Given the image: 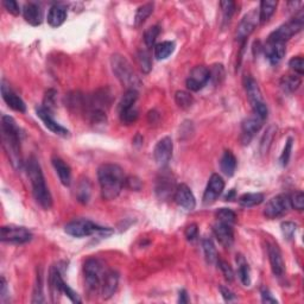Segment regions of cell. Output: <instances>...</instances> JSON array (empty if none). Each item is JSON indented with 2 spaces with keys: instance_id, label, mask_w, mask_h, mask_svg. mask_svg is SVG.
I'll list each match as a JSON object with an SVG mask.
<instances>
[{
  "instance_id": "6da1fadb",
  "label": "cell",
  "mask_w": 304,
  "mask_h": 304,
  "mask_svg": "<svg viewBox=\"0 0 304 304\" xmlns=\"http://www.w3.org/2000/svg\"><path fill=\"white\" fill-rule=\"evenodd\" d=\"M97 178L101 188V196L104 200H116L126 183V177L119 165L106 163L97 170Z\"/></svg>"
},
{
  "instance_id": "7a4b0ae2",
  "label": "cell",
  "mask_w": 304,
  "mask_h": 304,
  "mask_svg": "<svg viewBox=\"0 0 304 304\" xmlns=\"http://www.w3.org/2000/svg\"><path fill=\"white\" fill-rule=\"evenodd\" d=\"M2 138L3 146L11 164L16 169H20L23 165L22 155H20V130L15 119L10 116L2 118Z\"/></svg>"
},
{
  "instance_id": "3957f363",
  "label": "cell",
  "mask_w": 304,
  "mask_h": 304,
  "mask_svg": "<svg viewBox=\"0 0 304 304\" xmlns=\"http://www.w3.org/2000/svg\"><path fill=\"white\" fill-rule=\"evenodd\" d=\"M28 175L30 182H31L32 194L36 202L43 209L49 211L53 207V197L48 187H46L42 168H40L36 157H30L28 162Z\"/></svg>"
},
{
  "instance_id": "277c9868",
  "label": "cell",
  "mask_w": 304,
  "mask_h": 304,
  "mask_svg": "<svg viewBox=\"0 0 304 304\" xmlns=\"http://www.w3.org/2000/svg\"><path fill=\"white\" fill-rule=\"evenodd\" d=\"M111 64H112V70L114 75L117 76V79L119 80L125 87H127L128 89L137 90L141 82L139 77L137 76V74L134 73L130 62H128L124 56L119 55V54H116V55H113L112 59H111Z\"/></svg>"
},
{
  "instance_id": "5b68a950",
  "label": "cell",
  "mask_w": 304,
  "mask_h": 304,
  "mask_svg": "<svg viewBox=\"0 0 304 304\" xmlns=\"http://www.w3.org/2000/svg\"><path fill=\"white\" fill-rule=\"evenodd\" d=\"M67 234L75 236V238H83V236H89L93 234H101V235H111L113 231L111 228L101 227L94 224V222L86 220V219H79V220H74L69 222L66 226Z\"/></svg>"
},
{
  "instance_id": "8992f818",
  "label": "cell",
  "mask_w": 304,
  "mask_h": 304,
  "mask_svg": "<svg viewBox=\"0 0 304 304\" xmlns=\"http://www.w3.org/2000/svg\"><path fill=\"white\" fill-rule=\"evenodd\" d=\"M245 88L246 93H247L249 104H251L252 106L253 113H255L257 117H259L260 119L265 120L266 118H268L269 111L264 99H263L262 92H260V88L258 83H257V81L253 79V77L247 76L245 80Z\"/></svg>"
},
{
  "instance_id": "52a82bcc",
  "label": "cell",
  "mask_w": 304,
  "mask_h": 304,
  "mask_svg": "<svg viewBox=\"0 0 304 304\" xmlns=\"http://www.w3.org/2000/svg\"><path fill=\"white\" fill-rule=\"evenodd\" d=\"M84 279H86V285L90 291H96L101 290L103 280L105 278V273L103 265L97 259H88L84 263L83 266Z\"/></svg>"
},
{
  "instance_id": "ba28073f",
  "label": "cell",
  "mask_w": 304,
  "mask_h": 304,
  "mask_svg": "<svg viewBox=\"0 0 304 304\" xmlns=\"http://www.w3.org/2000/svg\"><path fill=\"white\" fill-rule=\"evenodd\" d=\"M303 28V17H296L290 22L285 23L282 26H279L278 29L275 30L271 35L269 36L270 42H280L285 43L286 40H289L293 35L298 33Z\"/></svg>"
},
{
  "instance_id": "9c48e42d",
  "label": "cell",
  "mask_w": 304,
  "mask_h": 304,
  "mask_svg": "<svg viewBox=\"0 0 304 304\" xmlns=\"http://www.w3.org/2000/svg\"><path fill=\"white\" fill-rule=\"evenodd\" d=\"M0 239L3 242L10 244H25L32 239V234L29 229L19 226H3L0 231Z\"/></svg>"
},
{
  "instance_id": "30bf717a",
  "label": "cell",
  "mask_w": 304,
  "mask_h": 304,
  "mask_svg": "<svg viewBox=\"0 0 304 304\" xmlns=\"http://www.w3.org/2000/svg\"><path fill=\"white\" fill-rule=\"evenodd\" d=\"M290 206V197L288 195H278V196L272 197L264 209V215L268 219H277L280 218L288 213Z\"/></svg>"
},
{
  "instance_id": "8fae6325",
  "label": "cell",
  "mask_w": 304,
  "mask_h": 304,
  "mask_svg": "<svg viewBox=\"0 0 304 304\" xmlns=\"http://www.w3.org/2000/svg\"><path fill=\"white\" fill-rule=\"evenodd\" d=\"M225 189V181L222 180V177L218 174H213L206 188L204 194V204L206 206H209L218 200V197L220 196Z\"/></svg>"
},
{
  "instance_id": "7c38bea8",
  "label": "cell",
  "mask_w": 304,
  "mask_h": 304,
  "mask_svg": "<svg viewBox=\"0 0 304 304\" xmlns=\"http://www.w3.org/2000/svg\"><path fill=\"white\" fill-rule=\"evenodd\" d=\"M172 150H174V144L170 137H164L158 141L154 150V157L156 163L160 167H167L172 157Z\"/></svg>"
},
{
  "instance_id": "4fadbf2b",
  "label": "cell",
  "mask_w": 304,
  "mask_h": 304,
  "mask_svg": "<svg viewBox=\"0 0 304 304\" xmlns=\"http://www.w3.org/2000/svg\"><path fill=\"white\" fill-rule=\"evenodd\" d=\"M209 79H211V75H209V69L207 67H195L190 72V74H189V77L187 79L188 89L192 90V92H197V90L204 88Z\"/></svg>"
},
{
  "instance_id": "5bb4252c",
  "label": "cell",
  "mask_w": 304,
  "mask_h": 304,
  "mask_svg": "<svg viewBox=\"0 0 304 304\" xmlns=\"http://www.w3.org/2000/svg\"><path fill=\"white\" fill-rule=\"evenodd\" d=\"M175 180L170 172L162 171L156 182V194L161 200H168L172 194H175Z\"/></svg>"
},
{
  "instance_id": "9a60e30c",
  "label": "cell",
  "mask_w": 304,
  "mask_h": 304,
  "mask_svg": "<svg viewBox=\"0 0 304 304\" xmlns=\"http://www.w3.org/2000/svg\"><path fill=\"white\" fill-rule=\"evenodd\" d=\"M174 198L176 201V204L180 207L184 208L185 211H192V209H195V207H196V200H195L194 194H192L190 188L184 183L177 185L174 194Z\"/></svg>"
},
{
  "instance_id": "2e32d148",
  "label": "cell",
  "mask_w": 304,
  "mask_h": 304,
  "mask_svg": "<svg viewBox=\"0 0 304 304\" xmlns=\"http://www.w3.org/2000/svg\"><path fill=\"white\" fill-rule=\"evenodd\" d=\"M213 233L218 241L224 246L225 248H231L234 242V233H233L232 225L225 224V222L218 221L213 225Z\"/></svg>"
},
{
  "instance_id": "e0dca14e",
  "label": "cell",
  "mask_w": 304,
  "mask_h": 304,
  "mask_svg": "<svg viewBox=\"0 0 304 304\" xmlns=\"http://www.w3.org/2000/svg\"><path fill=\"white\" fill-rule=\"evenodd\" d=\"M2 95L3 99L6 104H8L9 107H11L12 110L17 111V112H25L26 111V106L20 97L17 95V94L13 92L11 89V87L6 83L5 80L2 81Z\"/></svg>"
},
{
  "instance_id": "ac0fdd59",
  "label": "cell",
  "mask_w": 304,
  "mask_h": 304,
  "mask_svg": "<svg viewBox=\"0 0 304 304\" xmlns=\"http://www.w3.org/2000/svg\"><path fill=\"white\" fill-rule=\"evenodd\" d=\"M258 17H257L256 11H251L247 13L242 20L240 24L238 26V31H236V39L238 40H246L248 38V36L255 31L257 23H258Z\"/></svg>"
},
{
  "instance_id": "d6986e66",
  "label": "cell",
  "mask_w": 304,
  "mask_h": 304,
  "mask_svg": "<svg viewBox=\"0 0 304 304\" xmlns=\"http://www.w3.org/2000/svg\"><path fill=\"white\" fill-rule=\"evenodd\" d=\"M37 116L39 117V119L43 121V124L45 125V127L49 128L52 132L59 134V136H63V137L68 136V133H69L68 130L64 128L63 126H61L57 121L54 120L52 114H50V111L46 110L45 107L37 108Z\"/></svg>"
},
{
  "instance_id": "ffe728a7",
  "label": "cell",
  "mask_w": 304,
  "mask_h": 304,
  "mask_svg": "<svg viewBox=\"0 0 304 304\" xmlns=\"http://www.w3.org/2000/svg\"><path fill=\"white\" fill-rule=\"evenodd\" d=\"M264 120L260 119L259 117H257L256 114H253L252 117H249L242 123V140L245 144H248V141L251 140V138L258 132L262 128Z\"/></svg>"
},
{
  "instance_id": "44dd1931",
  "label": "cell",
  "mask_w": 304,
  "mask_h": 304,
  "mask_svg": "<svg viewBox=\"0 0 304 304\" xmlns=\"http://www.w3.org/2000/svg\"><path fill=\"white\" fill-rule=\"evenodd\" d=\"M268 253L273 275L278 277L283 276V273H284V262H283L282 252H280L278 246L270 244L268 247Z\"/></svg>"
},
{
  "instance_id": "7402d4cb",
  "label": "cell",
  "mask_w": 304,
  "mask_h": 304,
  "mask_svg": "<svg viewBox=\"0 0 304 304\" xmlns=\"http://www.w3.org/2000/svg\"><path fill=\"white\" fill-rule=\"evenodd\" d=\"M264 53L266 59L272 64L279 63L285 55V43L270 42V40H268L264 48Z\"/></svg>"
},
{
  "instance_id": "603a6c76",
  "label": "cell",
  "mask_w": 304,
  "mask_h": 304,
  "mask_svg": "<svg viewBox=\"0 0 304 304\" xmlns=\"http://www.w3.org/2000/svg\"><path fill=\"white\" fill-rule=\"evenodd\" d=\"M118 284H119V276H118V273L114 271L107 272L103 280V285H101V295H103V298H111V297L116 293Z\"/></svg>"
},
{
  "instance_id": "cb8c5ba5",
  "label": "cell",
  "mask_w": 304,
  "mask_h": 304,
  "mask_svg": "<svg viewBox=\"0 0 304 304\" xmlns=\"http://www.w3.org/2000/svg\"><path fill=\"white\" fill-rule=\"evenodd\" d=\"M23 15H24V18L29 24H31L32 26H38L42 24L43 20V12L42 9L39 8L38 5L35 4V3H29L24 6V10H23Z\"/></svg>"
},
{
  "instance_id": "d4e9b609",
  "label": "cell",
  "mask_w": 304,
  "mask_h": 304,
  "mask_svg": "<svg viewBox=\"0 0 304 304\" xmlns=\"http://www.w3.org/2000/svg\"><path fill=\"white\" fill-rule=\"evenodd\" d=\"M53 165L55 168L57 175H59L61 183L64 187H69L70 183H72V170H70L69 165L59 157L53 158Z\"/></svg>"
},
{
  "instance_id": "484cf974",
  "label": "cell",
  "mask_w": 304,
  "mask_h": 304,
  "mask_svg": "<svg viewBox=\"0 0 304 304\" xmlns=\"http://www.w3.org/2000/svg\"><path fill=\"white\" fill-rule=\"evenodd\" d=\"M67 18V9L62 5H54L49 10L48 23L53 28H59L64 23Z\"/></svg>"
},
{
  "instance_id": "4316f807",
  "label": "cell",
  "mask_w": 304,
  "mask_h": 304,
  "mask_svg": "<svg viewBox=\"0 0 304 304\" xmlns=\"http://www.w3.org/2000/svg\"><path fill=\"white\" fill-rule=\"evenodd\" d=\"M220 168L221 171L224 172L226 176L231 177L234 175V171L236 169V158L234 155H233L232 151L227 150L224 152L220 161Z\"/></svg>"
},
{
  "instance_id": "83f0119b",
  "label": "cell",
  "mask_w": 304,
  "mask_h": 304,
  "mask_svg": "<svg viewBox=\"0 0 304 304\" xmlns=\"http://www.w3.org/2000/svg\"><path fill=\"white\" fill-rule=\"evenodd\" d=\"M277 8V2L273 0H263L260 3V9H259V23L260 24H265L266 22H269V19L271 18L273 13L276 11Z\"/></svg>"
},
{
  "instance_id": "f1b7e54d",
  "label": "cell",
  "mask_w": 304,
  "mask_h": 304,
  "mask_svg": "<svg viewBox=\"0 0 304 304\" xmlns=\"http://www.w3.org/2000/svg\"><path fill=\"white\" fill-rule=\"evenodd\" d=\"M263 201H264V195L263 194H260V192H248V194H244L242 196H240V198H239V205L241 207L251 208L260 205Z\"/></svg>"
},
{
  "instance_id": "f546056e",
  "label": "cell",
  "mask_w": 304,
  "mask_h": 304,
  "mask_svg": "<svg viewBox=\"0 0 304 304\" xmlns=\"http://www.w3.org/2000/svg\"><path fill=\"white\" fill-rule=\"evenodd\" d=\"M152 12H154V4H152V3H147V4L140 6V8L137 10L136 16H134V26H136V28H140V26L146 22L148 17L152 15Z\"/></svg>"
},
{
  "instance_id": "4dcf8cb0",
  "label": "cell",
  "mask_w": 304,
  "mask_h": 304,
  "mask_svg": "<svg viewBox=\"0 0 304 304\" xmlns=\"http://www.w3.org/2000/svg\"><path fill=\"white\" fill-rule=\"evenodd\" d=\"M300 77L299 76H295V75H285L282 77L280 80V87L284 92L288 93H293L295 90L298 89V87L300 86Z\"/></svg>"
},
{
  "instance_id": "1f68e13d",
  "label": "cell",
  "mask_w": 304,
  "mask_h": 304,
  "mask_svg": "<svg viewBox=\"0 0 304 304\" xmlns=\"http://www.w3.org/2000/svg\"><path fill=\"white\" fill-rule=\"evenodd\" d=\"M175 43L174 42H162L155 46V57L157 60H165L174 53Z\"/></svg>"
},
{
  "instance_id": "d6a6232c",
  "label": "cell",
  "mask_w": 304,
  "mask_h": 304,
  "mask_svg": "<svg viewBox=\"0 0 304 304\" xmlns=\"http://www.w3.org/2000/svg\"><path fill=\"white\" fill-rule=\"evenodd\" d=\"M138 100V92L136 89H127L125 92L123 99H121L119 104V113L123 111L130 110V108L134 107V104Z\"/></svg>"
},
{
  "instance_id": "836d02e7",
  "label": "cell",
  "mask_w": 304,
  "mask_h": 304,
  "mask_svg": "<svg viewBox=\"0 0 304 304\" xmlns=\"http://www.w3.org/2000/svg\"><path fill=\"white\" fill-rule=\"evenodd\" d=\"M236 262H238V265H239V269H238L239 278H240L242 284L248 286L251 284V272H249L248 264L245 262L244 257L241 256H239V260L236 259Z\"/></svg>"
},
{
  "instance_id": "e575fe53",
  "label": "cell",
  "mask_w": 304,
  "mask_h": 304,
  "mask_svg": "<svg viewBox=\"0 0 304 304\" xmlns=\"http://www.w3.org/2000/svg\"><path fill=\"white\" fill-rule=\"evenodd\" d=\"M202 247H204L205 257L209 264H214V263L218 262V252H216L214 242H213L211 239H204V241H202Z\"/></svg>"
},
{
  "instance_id": "d590c367",
  "label": "cell",
  "mask_w": 304,
  "mask_h": 304,
  "mask_svg": "<svg viewBox=\"0 0 304 304\" xmlns=\"http://www.w3.org/2000/svg\"><path fill=\"white\" fill-rule=\"evenodd\" d=\"M175 101H176V104L181 108L188 110V108L191 107L192 103H194V99H192V96L188 92L178 90V92H176V94H175Z\"/></svg>"
},
{
  "instance_id": "8d00e7d4",
  "label": "cell",
  "mask_w": 304,
  "mask_h": 304,
  "mask_svg": "<svg viewBox=\"0 0 304 304\" xmlns=\"http://www.w3.org/2000/svg\"><path fill=\"white\" fill-rule=\"evenodd\" d=\"M220 6L222 10V16H224V23L228 24L235 12V3L231 2V0H225V2L220 3Z\"/></svg>"
},
{
  "instance_id": "74e56055",
  "label": "cell",
  "mask_w": 304,
  "mask_h": 304,
  "mask_svg": "<svg viewBox=\"0 0 304 304\" xmlns=\"http://www.w3.org/2000/svg\"><path fill=\"white\" fill-rule=\"evenodd\" d=\"M137 62H138V66H139L141 72L145 73V74H148L151 72L152 63H151L150 55H148L147 52H139V53H138Z\"/></svg>"
},
{
  "instance_id": "f35d334b",
  "label": "cell",
  "mask_w": 304,
  "mask_h": 304,
  "mask_svg": "<svg viewBox=\"0 0 304 304\" xmlns=\"http://www.w3.org/2000/svg\"><path fill=\"white\" fill-rule=\"evenodd\" d=\"M216 218H218V221L225 222V224L228 225H233L236 220V215L235 213L232 211V209L228 208H221L216 212Z\"/></svg>"
},
{
  "instance_id": "ab89813d",
  "label": "cell",
  "mask_w": 304,
  "mask_h": 304,
  "mask_svg": "<svg viewBox=\"0 0 304 304\" xmlns=\"http://www.w3.org/2000/svg\"><path fill=\"white\" fill-rule=\"evenodd\" d=\"M90 196V184L88 180H83L77 188V198L82 204H87Z\"/></svg>"
},
{
  "instance_id": "60d3db41",
  "label": "cell",
  "mask_w": 304,
  "mask_h": 304,
  "mask_svg": "<svg viewBox=\"0 0 304 304\" xmlns=\"http://www.w3.org/2000/svg\"><path fill=\"white\" fill-rule=\"evenodd\" d=\"M161 29L158 25L151 26V28H148L146 31L144 33V42L145 44H146L147 48H151L152 45L155 44V42H156L158 35H160Z\"/></svg>"
},
{
  "instance_id": "b9f144b4",
  "label": "cell",
  "mask_w": 304,
  "mask_h": 304,
  "mask_svg": "<svg viewBox=\"0 0 304 304\" xmlns=\"http://www.w3.org/2000/svg\"><path fill=\"white\" fill-rule=\"evenodd\" d=\"M119 114H120L121 123L125 125H131L136 123L138 119V111L134 107L130 108V110L123 111V112H120Z\"/></svg>"
},
{
  "instance_id": "7bdbcfd3",
  "label": "cell",
  "mask_w": 304,
  "mask_h": 304,
  "mask_svg": "<svg viewBox=\"0 0 304 304\" xmlns=\"http://www.w3.org/2000/svg\"><path fill=\"white\" fill-rule=\"evenodd\" d=\"M209 75H211V79L213 81V83L218 84L220 83L225 77V70L224 67L221 64H216V66H213L212 69H209Z\"/></svg>"
},
{
  "instance_id": "ee69618b",
  "label": "cell",
  "mask_w": 304,
  "mask_h": 304,
  "mask_svg": "<svg viewBox=\"0 0 304 304\" xmlns=\"http://www.w3.org/2000/svg\"><path fill=\"white\" fill-rule=\"evenodd\" d=\"M290 206L295 208L296 211H303L304 208V194L302 191L293 192L290 197Z\"/></svg>"
},
{
  "instance_id": "f6af8a7d",
  "label": "cell",
  "mask_w": 304,
  "mask_h": 304,
  "mask_svg": "<svg viewBox=\"0 0 304 304\" xmlns=\"http://www.w3.org/2000/svg\"><path fill=\"white\" fill-rule=\"evenodd\" d=\"M289 67L291 68L293 72L298 74V75H303L304 74V60L303 57L297 56L292 57L289 62Z\"/></svg>"
},
{
  "instance_id": "bcb514c9",
  "label": "cell",
  "mask_w": 304,
  "mask_h": 304,
  "mask_svg": "<svg viewBox=\"0 0 304 304\" xmlns=\"http://www.w3.org/2000/svg\"><path fill=\"white\" fill-rule=\"evenodd\" d=\"M218 264L220 266V270L222 271V273H224L226 280L233 282V279H234V272H233V269L231 268V265H229L227 262H225V260H218Z\"/></svg>"
},
{
  "instance_id": "7dc6e473",
  "label": "cell",
  "mask_w": 304,
  "mask_h": 304,
  "mask_svg": "<svg viewBox=\"0 0 304 304\" xmlns=\"http://www.w3.org/2000/svg\"><path fill=\"white\" fill-rule=\"evenodd\" d=\"M296 228H297V226L293 224V222H290V221L283 222L282 224L283 235H284L288 240H290V239H292L293 235H295Z\"/></svg>"
},
{
  "instance_id": "c3c4849f",
  "label": "cell",
  "mask_w": 304,
  "mask_h": 304,
  "mask_svg": "<svg viewBox=\"0 0 304 304\" xmlns=\"http://www.w3.org/2000/svg\"><path fill=\"white\" fill-rule=\"evenodd\" d=\"M3 5H4L6 11L10 12L13 16H18L20 13L19 5L17 4V2H15V0H4V2H3Z\"/></svg>"
},
{
  "instance_id": "681fc988",
  "label": "cell",
  "mask_w": 304,
  "mask_h": 304,
  "mask_svg": "<svg viewBox=\"0 0 304 304\" xmlns=\"http://www.w3.org/2000/svg\"><path fill=\"white\" fill-rule=\"evenodd\" d=\"M291 148H292V139L290 138V139L286 141L284 151H283L282 156H280V162H282L283 165L288 164L289 158H290V154H291Z\"/></svg>"
},
{
  "instance_id": "f907efd6",
  "label": "cell",
  "mask_w": 304,
  "mask_h": 304,
  "mask_svg": "<svg viewBox=\"0 0 304 304\" xmlns=\"http://www.w3.org/2000/svg\"><path fill=\"white\" fill-rule=\"evenodd\" d=\"M197 233H198L197 226L194 224V225L188 226V227L185 228L184 234H185V238H187L189 241H192V240H195V239L197 238Z\"/></svg>"
},
{
  "instance_id": "816d5d0a",
  "label": "cell",
  "mask_w": 304,
  "mask_h": 304,
  "mask_svg": "<svg viewBox=\"0 0 304 304\" xmlns=\"http://www.w3.org/2000/svg\"><path fill=\"white\" fill-rule=\"evenodd\" d=\"M220 291H221V295L225 298V300H227V302H233V300H235V295L228 288L221 285Z\"/></svg>"
},
{
  "instance_id": "f5cc1de1",
  "label": "cell",
  "mask_w": 304,
  "mask_h": 304,
  "mask_svg": "<svg viewBox=\"0 0 304 304\" xmlns=\"http://www.w3.org/2000/svg\"><path fill=\"white\" fill-rule=\"evenodd\" d=\"M126 184H127L128 188L133 189V190H139L140 187H141L140 181L138 180V178H136V177H128V178H126Z\"/></svg>"
},
{
  "instance_id": "db71d44e",
  "label": "cell",
  "mask_w": 304,
  "mask_h": 304,
  "mask_svg": "<svg viewBox=\"0 0 304 304\" xmlns=\"http://www.w3.org/2000/svg\"><path fill=\"white\" fill-rule=\"evenodd\" d=\"M262 299L264 303H277V299L271 295L268 289L262 290Z\"/></svg>"
},
{
  "instance_id": "11a10c76",
  "label": "cell",
  "mask_w": 304,
  "mask_h": 304,
  "mask_svg": "<svg viewBox=\"0 0 304 304\" xmlns=\"http://www.w3.org/2000/svg\"><path fill=\"white\" fill-rule=\"evenodd\" d=\"M178 302L182 303V304L189 302L187 291H185V290H181V291H180V297H178Z\"/></svg>"
},
{
  "instance_id": "9f6ffc18",
  "label": "cell",
  "mask_w": 304,
  "mask_h": 304,
  "mask_svg": "<svg viewBox=\"0 0 304 304\" xmlns=\"http://www.w3.org/2000/svg\"><path fill=\"white\" fill-rule=\"evenodd\" d=\"M2 291H0V293H2V298L4 299V297L6 296V291H8V283H6V280L4 277H2Z\"/></svg>"
}]
</instances>
